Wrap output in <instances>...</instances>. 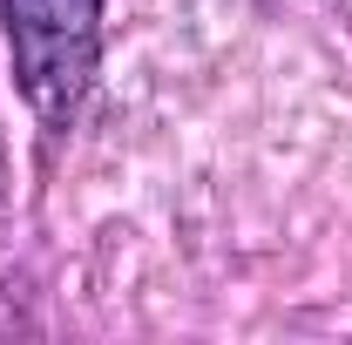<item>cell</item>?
<instances>
[{
  "label": "cell",
  "instance_id": "1",
  "mask_svg": "<svg viewBox=\"0 0 352 345\" xmlns=\"http://www.w3.org/2000/svg\"><path fill=\"white\" fill-rule=\"evenodd\" d=\"M14 82L41 122H68L82 109L102 61V0H0Z\"/></svg>",
  "mask_w": 352,
  "mask_h": 345
}]
</instances>
